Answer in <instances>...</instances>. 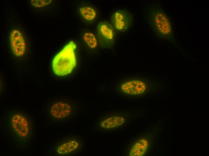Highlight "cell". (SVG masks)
Here are the masks:
<instances>
[{
    "label": "cell",
    "mask_w": 209,
    "mask_h": 156,
    "mask_svg": "<svg viewBox=\"0 0 209 156\" xmlns=\"http://www.w3.org/2000/svg\"><path fill=\"white\" fill-rule=\"evenodd\" d=\"M4 117L5 133L9 140L19 150H27L35 140L34 117L22 111H10Z\"/></svg>",
    "instance_id": "cell-1"
},
{
    "label": "cell",
    "mask_w": 209,
    "mask_h": 156,
    "mask_svg": "<svg viewBox=\"0 0 209 156\" xmlns=\"http://www.w3.org/2000/svg\"><path fill=\"white\" fill-rule=\"evenodd\" d=\"M77 45L71 41L54 57L52 62L53 72L59 76L71 74L76 66Z\"/></svg>",
    "instance_id": "cell-2"
},
{
    "label": "cell",
    "mask_w": 209,
    "mask_h": 156,
    "mask_svg": "<svg viewBox=\"0 0 209 156\" xmlns=\"http://www.w3.org/2000/svg\"><path fill=\"white\" fill-rule=\"evenodd\" d=\"M151 14V25L157 34L166 39L171 37L172 25L167 15L158 8L154 9Z\"/></svg>",
    "instance_id": "cell-3"
},
{
    "label": "cell",
    "mask_w": 209,
    "mask_h": 156,
    "mask_svg": "<svg viewBox=\"0 0 209 156\" xmlns=\"http://www.w3.org/2000/svg\"><path fill=\"white\" fill-rule=\"evenodd\" d=\"M50 117L57 120L66 119L72 114L73 107L71 102L66 100H55L50 106L48 110Z\"/></svg>",
    "instance_id": "cell-4"
},
{
    "label": "cell",
    "mask_w": 209,
    "mask_h": 156,
    "mask_svg": "<svg viewBox=\"0 0 209 156\" xmlns=\"http://www.w3.org/2000/svg\"><path fill=\"white\" fill-rule=\"evenodd\" d=\"M111 21L117 31L123 32L131 27L133 22V17L128 11L119 9L112 13Z\"/></svg>",
    "instance_id": "cell-5"
},
{
    "label": "cell",
    "mask_w": 209,
    "mask_h": 156,
    "mask_svg": "<svg viewBox=\"0 0 209 156\" xmlns=\"http://www.w3.org/2000/svg\"><path fill=\"white\" fill-rule=\"evenodd\" d=\"M97 32L101 47L109 48L114 44L115 34L110 23L106 21L100 22L97 26Z\"/></svg>",
    "instance_id": "cell-6"
},
{
    "label": "cell",
    "mask_w": 209,
    "mask_h": 156,
    "mask_svg": "<svg viewBox=\"0 0 209 156\" xmlns=\"http://www.w3.org/2000/svg\"><path fill=\"white\" fill-rule=\"evenodd\" d=\"M120 84L121 90L126 94L138 95L143 93L146 87V83L140 79L130 77L124 78Z\"/></svg>",
    "instance_id": "cell-7"
},
{
    "label": "cell",
    "mask_w": 209,
    "mask_h": 156,
    "mask_svg": "<svg viewBox=\"0 0 209 156\" xmlns=\"http://www.w3.org/2000/svg\"><path fill=\"white\" fill-rule=\"evenodd\" d=\"M10 40L14 54L17 57L23 56L26 51V43L21 33L17 29L13 30L10 35Z\"/></svg>",
    "instance_id": "cell-8"
},
{
    "label": "cell",
    "mask_w": 209,
    "mask_h": 156,
    "mask_svg": "<svg viewBox=\"0 0 209 156\" xmlns=\"http://www.w3.org/2000/svg\"><path fill=\"white\" fill-rule=\"evenodd\" d=\"M80 145L79 140L72 138L63 140L57 146L56 152L58 155L70 154L78 150Z\"/></svg>",
    "instance_id": "cell-9"
},
{
    "label": "cell",
    "mask_w": 209,
    "mask_h": 156,
    "mask_svg": "<svg viewBox=\"0 0 209 156\" xmlns=\"http://www.w3.org/2000/svg\"><path fill=\"white\" fill-rule=\"evenodd\" d=\"M81 37L83 43L89 49L94 50L97 48L98 40L93 33L85 30L82 32Z\"/></svg>",
    "instance_id": "cell-10"
},
{
    "label": "cell",
    "mask_w": 209,
    "mask_h": 156,
    "mask_svg": "<svg viewBox=\"0 0 209 156\" xmlns=\"http://www.w3.org/2000/svg\"><path fill=\"white\" fill-rule=\"evenodd\" d=\"M148 146L147 140L145 139H141L135 142L130 152V156H142L144 155L146 152Z\"/></svg>",
    "instance_id": "cell-11"
},
{
    "label": "cell",
    "mask_w": 209,
    "mask_h": 156,
    "mask_svg": "<svg viewBox=\"0 0 209 156\" xmlns=\"http://www.w3.org/2000/svg\"><path fill=\"white\" fill-rule=\"evenodd\" d=\"M79 13L81 17L85 21L88 22L94 21L97 15L95 9L89 6H80L79 9Z\"/></svg>",
    "instance_id": "cell-12"
},
{
    "label": "cell",
    "mask_w": 209,
    "mask_h": 156,
    "mask_svg": "<svg viewBox=\"0 0 209 156\" xmlns=\"http://www.w3.org/2000/svg\"><path fill=\"white\" fill-rule=\"evenodd\" d=\"M125 119L122 117L114 116L107 118L100 123L101 126L105 128H112L123 124Z\"/></svg>",
    "instance_id": "cell-13"
},
{
    "label": "cell",
    "mask_w": 209,
    "mask_h": 156,
    "mask_svg": "<svg viewBox=\"0 0 209 156\" xmlns=\"http://www.w3.org/2000/svg\"><path fill=\"white\" fill-rule=\"evenodd\" d=\"M51 0H32L31 1V4L34 7L36 8H39L47 6L52 2Z\"/></svg>",
    "instance_id": "cell-14"
}]
</instances>
